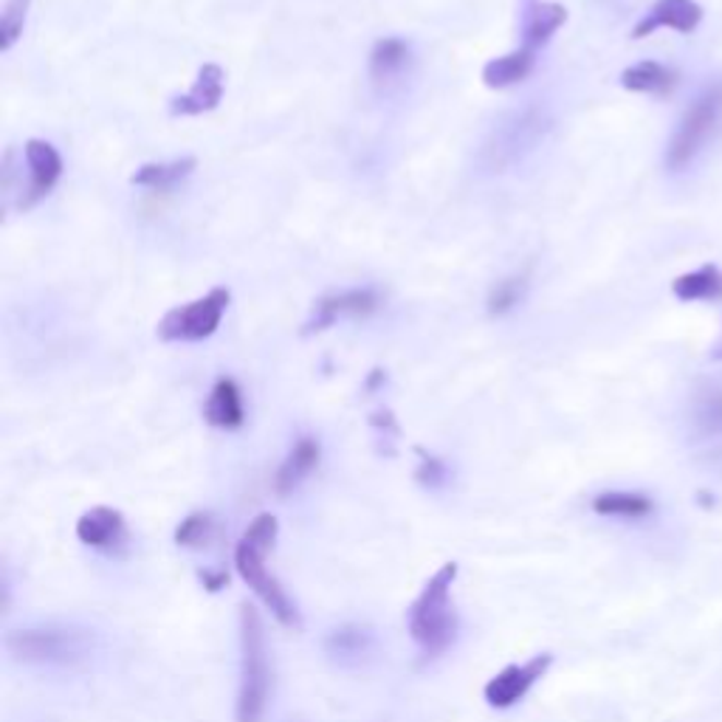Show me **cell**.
<instances>
[{"label": "cell", "instance_id": "1", "mask_svg": "<svg viewBox=\"0 0 722 722\" xmlns=\"http://www.w3.org/2000/svg\"><path fill=\"white\" fill-rule=\"evenodd\" d=\"M457 579V565L446 562L441 570L423 585L421 595L412 601L407 613V627L412 641L423 652L435 658L443 649H449L457 635V613L452 604V587Z\"/></svg>", "mask_w": 722, "mask_h": 722}, {"label": "cell", "instance_id": "2", "mask_svg": "<svg viewBox=\"0 0 722 722\" xmlns=\"http://www.w3.org/2000/svg\"><path fill=\"white\" fill-rule=\"evenodd\" d=\"M272 697L266 629L252 604L240 606V691L234 717L238 722H263Z\"/></svg>", "mask_w": 722, "mask_h": 722}, {"label": "cell", "instance_id": "3", "mask_svg": "<svg viewBox=\"0 0 722 722\" xmlns=\"http://www.w3.org/2000/svg\"><path fill=\"white\" fill-rule=\"evenodd\" d=\"M7 649L23 663H46V666H74L91 652V638L74 627H26L7 635Z\"/></svg>", "mask_w": 722, "mask_h": 722}, {"label": "cell", "instance_id": "4", "mask_svg": "<svg viewBox=\"0 0 722 722\" xmlns=\"http://www.w3.org/2000/svg\"><path fill=\"white\" fill-rule=\"evenodd\" d=\"M232 293L229 288H212L206 297L195 302H186L181 308H172L170 314L158 322V339L161 341H201L209 339L220 327L226 308H229Z\"/></svg>", "mask_w": 722, "mask_h": 722}, {"label": "cell", "instance_id": "5", "mask_svg": "<svg viewBox=\"0 0 722 722\" xmlns=\"http://www.w3.org/2000/svg\"><path fill=\"white\" fill-rule=\"evenodd\" d=\"M722 119V85H711L706 94L686 110V117L677 124L672 144H669L666 164L672 170H683L691 158L700 153V147L709 142Z\"/></svg>", "mask_w": 722, "mask_h": 722}, {"label": "cell", "instance_id": "6", "mask_svg": "<svg viewBox=\"0 0 722 722\" xmlns=\"http://www.w3.org/2000/svg\"><path fill=\"white\" fill-rule=\"evenodd\" d=\"M234 567H238L245 585L252 587L254 595L272 610L274 618L286 624V627H300V610L291 601V595L286 593V587L266 570V556H260L245 542H238V547H234Z\"/></svg>", "mask_w": 722, "mask_h": 722}, {"label": "cell", "instance_id": "7", "mask_svg": "<svg viewBox=\"0 0 722 722\" xmlns=\"http://www.w3.org/2000/svg\"><path fill=\"white\" fill-rule=\"evenodd\" d=\"M551 666H553V654L547 652L537 654V658H531L528 663L505 666L500 675H494L489 683H485L483 688L485 702L494 706V709H512L514 702L522 700V697L537 686V681H542V677L547 675V669Z\"/></svg>", "mask_w": 722, "mask_h": 722}, {"label": "cell", "instance_id": "8", "mask_svg": "<svg viewBox=\"0 0 722 722\" xmlns=\"http://www.w3.org/2000/svg\"><path fill=\"white\" fill-rule=\"evenodd\" d=\"M378 308V297L370 288H353V291H341L334 297L316 302L314 320L305 325V334H322L330 325H336L345 316H368Z\"/></svg>", "mask_w": 722, "mask_h": 722}, {"label": "cell", "instance_id": "9", "mask_svg": "<svg viewBox=\"0 0 722 722\" xmlns=\"http://www.w3.org/2000/svg\"><path fill=\"white\" fill-rule=\"evenodd\" d=\"M23 156H26L32 181H28V195L21 206L28 209L35 201H40L43 195L55 190V184L62 176V158L55 144L43 142V139H28L26 147H23Z\"/></svg>", "mask_w": 722, "mask_h": 722}, {"label": "cell", "instance_id": "10", "mask_svg": "<svg viewBox=\"0 0 722 722\" xmlns=\"http://www.w3.org/2000/svg\"><path fill=\"white\" fill-rule=\"evenodd\" d=\"M226 88V74L220 65L215 62H206L204 69L198 71V80L190 88V94L176 96L170 103L172 117H201V113H209L220 105Z\"/></svg>", "mask_w": 722, "mask_h": 722}, {"label": "cell", "instance_id": "11", "mask_svg": "<svg viewBox=\"0 0 722 722\" xmlns=\"http://www.w3.org/2000/svg\"><path fill=\"white\" fill-rule=\"evenodd\" d=\"M76 539L82 545L99 547V551H113L128 539V528H124V517L117 508L108 505H96L91 512H85L76 522Z\"/></svg>", "mask_w": 722, "mask_h": 722}, {"label": "cell", "instance_id": "12", "mask_svg": "<svg viewBox=\"0 0 722 722\" xmlns=\"http://www.w3.org/2000/svg\"><path fill=\"white\" fill-rule=\"evenodd\" d=\"M702 21V9L700 3L695 0H658L649 14L643 17L638 26H635L633 37L635 40H641V37H649L654 28H675L681 35H688V32H695Z\"/></svg>", "mask_w": 722, "mask_h": 722}, {"label": "cell", "instance_id": "13", "mask_svg": "<svg viewBox=\"0 0 722 722\" xmlns=\"http://www.w3.org/2000/svg\"><path fill=\"white\" fill-rule=\"evenodd\" d=\"M320 457L322 449L316 437H300V441L293 443V449L288 452V457L282 460L280 469H277V478H274L277 494H280V497L291 494V491L320 466Z\"/></svg>", "mask_w": 722, "mask_h": 722}, {"label": "cell", "instance_id": "14", "mask_svg": "<svg viewBox=\"0 0 722 722\" xmlns=\"http://www.w3.org/2000/svg\"><path fill=\"white\" fill-rule=\"evenodd\" d=\"M567 21V9L559 3H539V0H528V9H525V21H522V46L539 51L542 46H547L556 32L565 26Z\"/></svg>", "mask_w": 722, "mask_h": 722}, {"label": "cell", "instance_id": "15", "mask_svg": "<svg viewBox=\"0 0 722 722\" xmlns=\"http://www.w3.org/2000/svg\"><path fill=\"white\" fill-rule=\"evenodd\" d=\"M243 398H240L238 384L232 378H220L204 404V421L218 430H238L243 426Z\"/></svg>", "mask_w": 722, "mask_h": 722}, {"label": "cell", "instance_id": "16", "mask_svg": "<svg viewBox=\"0 0 722 722\" xmlns=\"http://www.w3.org/2000/svg\"><path fill=\"white\" fill-rule=\"evenodd\" d=\"M533 62H537V51L519 46L512 55L485 62L483 82L489 88H512V85H517V82H522L525 76L531 74Z\"/></svg>", "mask_w": 722, "mask_h": 722}, {"label": "cell", "instance_id": "17", "mask_svg": "<svg viewBox=\"0 0 722 722\" xmlns=\"http://www.w3.org/2000/svg\"><path fill=\"white\" fill-rule=\"evenodd\" d=\"M192 170H195V158H176V161L167 164H144V167H139V170L133 172L130 184L167 192L172 190L178 181H184Z\"/></svg>", "mask_w": 722, "mask_h": 722}, {"label": "cell", "instance_id": "18", "mask_svg": "<svg viewBox=\"0 0 722 722\" xmlns=\"http://www.w3.org/2000/svg\"><path fill=\"white\" fill-rule=\"evenodd\" d=\"M621 85L635 94H669L675 85V74L661 65V62H638L633 69L621 74Z\"/></svg>", "mask_w": 722, "mask_h": 722}, {"label": "cell", "instance_id": "19", "mask_svg": "<svg viewBox=\"0 0 722 722\" xmlns=\"http://www.w3.org/2000/svg\"><path fill=\"white\" fill-rule=\"evenodd\" d=\"M677 300L691 302V300H717L722 297V274L714 266H702L691 274H683L672 282Z\"/></svg>", "mask_w": 722, "mask_h": 722}, {"label": "cell", "instance_id": "20", "mask_svg": "<svg viewBox=\"0 0 722 722\" xmlns=\"http://www.w3.org/2000/svg\"><path fill=\"white\" fill-rule=\"evenodd\" d=\"M593 512L601 517H647L652 514V500L635 491H604L593 500Z\"/></svg>", "mask_w": 722, "mask_h": 722}, {"label": "cell", "instance_id": "21", "mask_svg": "<svg viewBox=\"0 0 722 722\" xmlns=\"http://www.w3.org/2000/svg\"><path fill=\"white\" fill-rule=\"evenodd\" d=\"M407 57L409 48L398 37H384V40L375 43L373 55H370V74L375 80H389L407 65Z\"/></svg>", "mask_w": 722, "mask_h": 722}, {"label": "cell", "instance_id": "22", "mask_svg": "<svg viewBox=\"0 0 722 722\" xmlns=\"http://www.w3.org/2000/svg\"><path fill=\"white\" fill-rule=\"evenodd\" d=\"M373 643L370 633L364 627H356V624H348V627H339L334 633L327 635V652L330 654H341V658H359L364 654Z\"/></svg>", "mask_w": 722, "mask_h": 722}, {"label": "cell", "instance_id": "23", "mask_svg": "<svg viewBox=\"0 0 722 722\" xmlns=\"http://www.w3.org/2000/svg\"><path fill=\"white\" fill-rule=\"evenodd\" d=\"M215 537V519L206 512H195L176 528V542L181 547H206Z\"/></svg>", "mask_w": 722, "mask_h": 722}, {"label": "cell", "instance_id": "24", "mask_svg": "<svg viewBox=\"0 0 722 722\" xmlns=\"http://www.w3.org/2000/svg\"><path fill=\"white\" fill-rule=\"evenodd\" d=\"M280 537V522L274 514H260L252 519V525L245 528V533L240 537V542H245L249 547L260 553V556H268L274 551V542Z\"/></svg>", "mask_w": 722, "mask_h": 722}, {"label": "cell", "instance_id": "25", "mask_svg": "<svg viewBox=\"0 0 722 722\" xmlns=\"http://www.w3.org/2000/svg\"><path fill=\"white\" fill-rule=\"evenodd\" d=\"M32 0H7V9L0 14V51H9L21 40L26 26V12Z\"/></svg>", "mask_w": 722, "mask_h": 722}, {"label": "cell", "instance_id": "26", "mask_svg": "<svg viewBox=\"0 0 722 722\" xmlns=\"http://www.w3.org/2000/svg\"><path fill=\"white\" fill-rule=\"evenodd\" d=\"M525 297V280L522 277H508V280L497 282L491 288L489 297V314L491 316H503L508 314L512 308H517Z\"/></svg>", "mask_w": 722, "mask_h": 722}, {"label": "cell", "instance_id": "27", "mask_svg": "<svg viewBox=\"0 0 722 722\" xmlns=\"http://www.w3.org/2000/svg\"><path fill=\"white\" fill-rule=\"evenodd\" d=\"M500 139H503V142H497V147H491V151H497V156H503V153L508 151V158H517V151L531 144V122H528V117L522 113V117L514 119V122L500 133Z\"/></svg>", "mask_w": 722, "mask_h": 722}, {"label": "cell", "instance_id": "28", "mask_svg": "<svg viewBox=\"0 0 722 722\" xmlns=\"http://www.w3.org/2000/svg\"><path fill=\"white\" fill-rule=\"evenodd\" d=\"M418 455H421V466H418V471H416L418 480H421L423 485H432V489L446 483V474H449L446 466H443L437 457L426 455V452H421V449H418Z\"/></svg>", "mask_w": 722, "mask_h": 722}, {"label": "cell", "instance_id": "29", "mask_svg": "<svg viewBox=\"0 0 722 722\" xmlns=\"http://www.w3.org/2000/svg\"><path fill=\"white\" fill-rule=\"evenodd\" d=\"M201 581H204L206 590H212V593H218V590H224V587L229 585V573H224V570H204V573H201Z\"/></svg>", "mask_w": 722, "mask_h": 722}, {"label": "cell", "instance_id": "30", "mask_svg": "<svg viewBox=\"0 0 722 722\" xmlns=\"http://www.w3.org/2000/svg\"><path fill=\"white\" fill-rule=\"evenodd\" d=\"M714 356H717V359H722V341H720V350H717Z\"/></svg>", "mask_w": 722, "mask_h": 722}]
</instances>
